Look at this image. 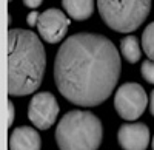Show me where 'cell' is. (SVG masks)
<instances>
[{
    "mask_svg": "<svg viewBox=\"0 0 154 150\" xmlns=\"http://www.w3.org/2000/svg\"><path fill=\"white\" fill-rule=\"evenodd\" d=\"M120 68V54L108 37L77 33L62 42L56 54L54 82L68 102L96 107L116 88Z\"/></svg>",
    "mask_w": 154,
    "mask_h": 150,
    "instance_id": "1",
    "label": "cell"
},
{
    "mask_svg": "<svg viewBox=\"0 0 154 150\" xmlns=\"http://www.w3.org/2000/svg\"><path fill=\"white\" fill-rule=\"evenodd\" d=\"M46 67L42 40L31 30L8 31V94L26 96L40 87Z\"/></svg>",
    "mask_w": 154,
    "mask_h": 150,
    "instance_id": "2",
    "label": "cell"
},
{
    "mask_svg": "<svg viewBox=\"0 0 154 150\" xmlns=\"http://www.w3.org/2000/svg\"><path fill=\"white\" fill-rule=\"evenodd\" d=\"M54 136L60 150H99L103 127L91 111L71 110L59 121Z\"/></svg>",
    "mask_w": 154,
    "mask_h": 150,
    "instance_id": "3",
    "label": "cell"
},
{
    "mask_svg": "<svg viewBox=\"0 0 154 150\" xmlns=\"http://www.w3.org/2000/svg\"><path fill=\"white\" fill-rule=\"evenodd\" d=\"M97 8L106 27L117 33H131L148 17L151 0H97Z\"/></svg>",
    "mask_w": 154,
    "mask_h": 150,
    "instance_id": "4",
    "label": "cell"
},
{
    "mask_svg": "<svg viewBox=\"0 0 154 150\" xmlns=\"http://www.w3.org/2000/svg\"><path fill=\"white\" fill-rule=\"evenodd\" d=\"M148 96L142 85L126 82L120 85L114 94V108L125 121H136L146 108Z\"/></svg>",
    "mask_w": 154,
    "mask_h": 150,
    "instance_id": "5",
    "label": "cell"
},
{
    "mask_svg": "<svg viewBox=\"0 0 154 150\" xmlns=\"http://www.w3.org/2000/svg\"><path fill=\"white\" fill-rule=\"evenodd\" d=\"M59 104L53 93L40 91L32 96L28 105V118L37 130H48L56 122Z\"/></svg>",
    "mask_w": 154,
    "mask_h": 150,
    "instance_id": "6",
    "label": "cell"
},
{
    "mask_svg": "<svg viewBox=\"0 0 154 150\" xmlns=\"http://www.w3.org/2000/svg\"><path fill=\"white\" fill-rule=\"evenodd\" d=\"M71 20L57 8H49L40 12L37 22V31L48 43H57L66 36Z\"/></svg>",
    "mask_w": 154,
    "mask_h": 150,
    "instance_id": "7",
    "label": "cell"
},
{
    "mask_svg": "<svg viewBox=\"0 0 154 150\" xmlns=\"http://www.w3.org/2000/svg\"><path fill=\"white\" fill-rule=\"evenodd\" d=\"M117 141L123 150H146L149 129L143 122L123 124L117 132Z\"/></svg>",
    "mask_w": 154,
    "mask_h": 150,
    "instance_id": "8",
    "label": "cell"
},
{
    "mask_svg": "<svg viewBox=\"0 0 154 150\" xmlns=\"http://www.w3.org/2000/svg\"><path fill=\"white\" fill-rule=\"evenodd\" d=\"M42 139L34 127L20 126L9 135V150H40Z\"/></svg>",
    "mask_w": 154,
    "mask_h": 150,
    "instance_id": "9",
    "label": "cell"
},
{
    "mask_svg": "<svg viewBox=\"0 0 154 150\" xmlns=\"http://www.w3.org/2000/svg\"><path fill=\"white\" fill-rule=\"evenodd\" d=\"M62 6L72 20H86L94 12V0H62Z\"/></svg>",
    "mask_w": 154,
    "mask_h": 150,
    "instance_id": "10",
    "label": "cell"
},
{
    "mask_svg": "<svg viewBox=\"0 0 154 150\" xmlns=\"http://www.w3.org/2000/svg\"><path fill=\"white\" fill-rule=\"evenodd\" d=\"M120 51H122L123 59L128 64H136V62L140 60V56H142L139 40L134 36H126L120 40Z\"/></svg>",
    "mask_w": 154,
    "mask_h": 150,
    "instance_id": "11",
    "label": "cell"
},
{
    "mask_svg": "<svg viewBox=\"0 0 154 150\" xmlns=\"http://www.w3.org/2000/svg\"><path fill=\"white\" fill-rule=\"evenodd\" d=\"M142 48L148 59L154 60V22H151L142 33Z\"/></svg>",
    "mask_w": 154,
    "mask_h": 150,
    "instance_id": "12",
    "label": "cell"
},
{
    "mask_svg": "<svg viewBox=\"0 0 154 150\" xmlns=\"http://www.w3.org/2000/svg\"><path fill=\"white\" fill-rule=\"evenodd\" d=\"M140 73H142V78L146 82L154 85V60L146 59L142 64V67H140Z\"/></svg>",
    "mask_w": 154,
    "mask_h": 150,
    "instance_id": "13",
    "label": "cell"
},
{
    "mask_svg": "<svg viewBox=\"0 0 154 150\" xmlns=\"http://www.w3.org/2000/svg\"><path fill=\"white\" fill-rule=\"evenodd\" d=\"M14 104H12L11 101L8 102V127H12V122H14Z\"/></svg>",
    "mask_w": 154,
    "mask_h": 150,
    "instance_id": "14",
    "label": "cell"
},
{
    "mask_svg": "<svg viewBox=\"0 0 154 150\" xmlns=\"http://www.w3.org/2000/svg\"><path fill=\"white\" fill-rule=\"evenodd\" d=\"M38 12H35V11H31L29 14H28V19H26V22H28V25L29 27H37V22H38Z\"/></svg>",
    "mask_w": 154,
    "mask_h": 150,
    "instance_id": "15",
    "label": "cell"
},
{
    "mask_svg": "<svg viewBox=\"0 0 154 150\" xmlns=\"http://www.w3.org/2000/svg\"><path fill=\"white\" fill-rule=\"evenodd\" d=\"M42 2H43V0H23L25 6H28V8H31V9L38 8V6L42 5Z\"/></svg>",
    "mask_w": 154,
    "mask_h": 150,
    "instance_id": "16",
    "label": "cell"
},
{
    "mask_svg": "<svg viewBox=\"0 0 154 150\" xmlns=\"http://www.w3.org/2000/svg\"><path fill=\"white\" fill-rule=\"evenodd\" d=\"M149 113L154 116V90L149 94Z\"/></svg>",
    "mask_w": 154,
    "mask_h": 150,
    "instance_id": "17",
    "label": "cell"
},
{
    "mask_svg": "<svg viewBox=\"0 0 154 150\" xmlns=\"http://www.w3.org/2000/svg\"><path fill=\"white\" fill-rule=\"evenodd\" d=\"M151 147H152V150H154V136H152V141H151Z\"/></svg>",
    "mask_w": 154,
    "mask_h": 150,
    "instance_id": "18",
    "label": "cell"
},
{
    "mask_svg": "<svg viewBox=\"0 0 154 150\" xmlns=\"http://www.w3.org/2000/svg\"><path fill=\"white\" fill-rule=\"evenodd\" d=\"M9 2H12V0H9Z\"/></svg>",
    "mask_w": 154,
    "mask_h": 150,
    "instance_id": "19",
    "label": "cell"
}]
</instances>
